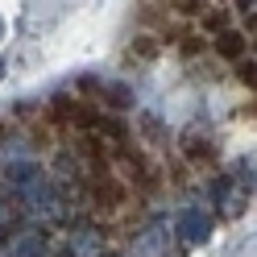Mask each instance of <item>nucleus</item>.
Wrapping results in <instances>:
<instances>
[{
	"instance_id": "1",
	"label": "nucleus",
	"mask_w": 257,
	"mask_h": 257,
	"mask_svg": "<svg viewBox=\"0 0 257 257\" xmlns=\"http://www.w3.org/2000/svg\"><path fill=\"white\" fill-rule=\"evenodd\" d=\"M207 42H212V54H216L220 62H228V67H232V62H240V58H249V46H253L249 34H245L240 25L220 29V34H212Z\"/></svg>"
},
{
	"instance_id": "5",
	"label": "nucleus",
	"mask_w": 257,
	"mask_h": 257,
	"mask_svg": "<svg viewBox=\"0 0 257 257\" xmlns=\"http://www.w3.org/2000/svg\"><path fill=\"white\" fill-rule=\"evenodd\" d=\"M232 75H236V83H245L249 91H257V58H240V62H232Z\"/></svg>"
},
{
	"instance_id": "3",
	"label": "nucleus",
	"mask_w": 257,
	"mask_h": 257,
	"mask_svg": "<svg viewBox=\"0 0 257 257\" xmlns=\"http://www.w3.org/2000/svg\"><path fill=\"white\" fill-rule=\"evenodd\" d=\"M228 25H236V13H232V5H216V0H207V9L195 17V29L199 34H220V29H228Z\"/></svg>"
},
{
	"instance_id": "4",
	"label": "nucleus",
	"mask_w": 257,
	"mask_h": 257,
	"mask_svg": "<svg viewBox=\"0 0 257 257\" xmlns=\"http://www.w3.org/2000/svg\"><path fill=\"white\" fill-rule=\"evenodd\" d=\"M183 154H187V166H216V150L203 137H183Z\"/></svg>"
},
{
	"instance_id": "2",
	"label": "nucleus",
	"mask_w": 257,
	"mask_h": 257,
	"mask_svg": "<svg viewBox=\"0 0 257 257\" xmlns=\"http://www.w3.org/2000/svg\"><path fill=\"white\" fill-rule=\"evenodd\" d=\"M162 50H166V46H162V38H158V34H150V29H137L133 42H128V50H124V58L133 62V67H146V62H154Z\"/></svg>"
}]
</instances>
